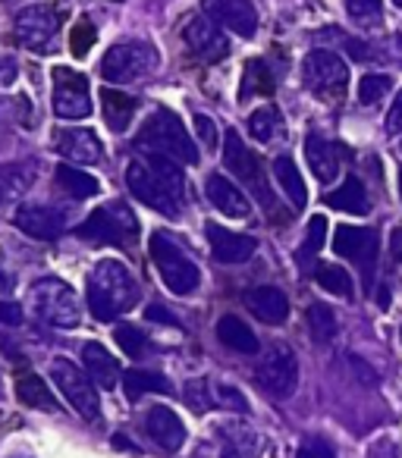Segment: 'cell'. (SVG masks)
<instances>
[{
    "label": "cell",
    "mask_w": 402,
    "mask_h": 458,
    "mask_svg": "<svg viewBox=\"0 0 402 458\" xmlns=\"http://www.w3.org/2000/svg\"><path fill=\"white\" fill-rule=\"evenodd\" d=\"M324 201L330 204L333 210H343V214H355V216H364L371 210L368 191H364L362 179H355V176H346L343 185L333 189Z\"/></svg>",
    "instance_id": "f1b7e54d"
},
{
    "label": "cell",
    "mask_w": 402,
    "mask_h": 458,
    "mask_svg": "<svg viewBox=\"0 0 402 458\" xmlns=\"http://www.w3.org/2000/svg\"><path fill=\"white\" fill-rule=\"evenodd\" d=\"M13 223L20 226V233H26L29 239H38V242H54L70 226L66 210L54 208V204H22L13 214Z\"/></svg>",
    "instance_id": "4fadbf2b"
},
{
    "label": "cell",
    "mask_w": 402,
    "mask_h": 458,
    "mask_svg": "<svg viewBox=\"0 0 402 458\" xmlns=\"http://www.w3.org/2000/svg\"><path fill=\"white\" fill-rule=\"evenodd\" d=\"M399 336H402V330H399Z\"/></svg>",
    "instance_id": "11a10c76"
},
{
    "label": "cell",
    "mask_w": 402,
    "mask_h": 458,
    "mask_svg": "<svg viewBox=\"0 0 402 458\" xmlns=\"http://www.w3.org/2000/svg\"><path fill=\"white\" fill-rule=\"evenodd\" d=\"M274 89V76L270 72H264V64L261 60H252V64H245V82H243V98L258 95V91H270Z\"/></svg>",
    "instance_id": "f35d334b"
},
{
    "label": "cell",
    "mask_w": 402,
    "mask_h": 458,
    "mask_svg": "<svg viewBox=\"0 0 402 458\" xmlns=\"http://www.w3.org/2000/svg\"><path fill=\"white\" fill-rule=\"evenodd\" d=\"M214 395H218L220 402H227L230 408H236V411H249V402H245V395L239 393V389H233V386H218V389H214Z\"/></svg>",
    "instance_id": "7bdbcfd3"
},
{
    "label": "cell",
    "mask_w": 402,
    "mask_h": 458,
    "mask_svg": "<svg viewBox=\"0 0 402 458\" xmlns=\"http://www.w3.org/2000/svg\"><path fill=\"white\" fill-rule=\"evenodd\" d=\"M381 10H383V0H346V13L355 22L381 20Z\"/></svg>",
    "instance_id": "ab89813d"
},
{
    "label": "cell",
    "mask_w": 402,
    "mask_h": 458,
    "mask_svg": "<svg viewBox=\"0 0 402 458\" xmlns=\"http://www.w3.org/2000/svg\"><path fill=\"white\" fill-rule=\"evenodd\" d=\"M51 380L57 383V389L66 395V402H70L79 418H85L89 424L101 420V399H98L95 380H91L89 374H82V370L73 361H66V358H54Z\"/></svg>",
    "instance_id": "8fae6325"
},
{
    "label": "cell",
    "mask_w": 402,
    "mask_h": 458,
    "mask_svg": "<svg viewBox=\"0 0 402 458\" xmlns=\"http://www.w3.org/2000/svg\"><path fill=\"white\" fill-rule=\"evenodd\" d=\"M135 145L148 154H160V157H170L176 164H198V148L192 141L189 129L183 126L173 110L158 107L148 114V120L141 123L139 135H135Z\"/></svg>",
    "instance_id": "3957f363"
},
{
    "label": "cell",
    "mask_w": 402,
    "mask_h": 458,
    "mask_svg": "<svg viewBox=\"0 0 402 458\" xmlns=\"http://www.w3.org/2000/svg\"><path fill=\"white\" fill-rule=\"evenodd\" d=\"M302 79H305V89L321 101H337L349 89V66L339 54L318 47L302 60Z\"/></svg>",
    "instance_id": "30bf717a"
},
{
    "label": "cell",
    "mask_w": 402,
    "mask_h": 458,
    "mask_svg": "<svg viewBox=\"0 0 402 458\" xmlns=\"http://www.w3.org/2000/svg\"><path fill=\"white\" fill-rule=\"evenodd\" d=\"M91 38H95V32H91V26L85 22V32H79V29L73 32V54H76V57H85V54H89Z\"/></svg>",
    "instance_id": "7dc6e473"
},
{
    "label": "cell",
    "mask_w": 402,
    "mask_h": 458,
    "mask_svg": "<svg viewBox=\"0 0 402 458\" xmlns=\"http://www.w3.org/2000/svg\"><path fill=\"white\" fill-rule=\"evenodd\" d=\"M205 13L220 29L239 35V38H255L258 32V10L252 0H201Z\"/></svg>",
    "instance_id": "9a60e30c"
},
{
    "label": "cell",
    "mask_w": 402,
    "mask_h": 458,
    "mask_svg": "<svg viewBox=\"0 0 402 458\" xmlns=\"http://www.w3.org/2000/svg\"><path fill=\"white\" fill-rule=\"evenodd\" d=\"M389 89H393V76H387V72H368V76L358 79V104L362 107H374V104H381L389 95Z\"/></svg>",
    "instance_id": "e575fe53"
},
{
    "label": "cell",
    "mask_w": 402,
    "mask_h": 458,
    "mask_svg": "<svg viewBox=\"0 0 402 458\" xmlns=\"http://www.w3.org/2000/svg\"><path fill=\"white\" fill-rule=\"evenodd\" d=\"M245 305H249V311L255 314L261 324H287L289 318V299L283 289L277 286H255L245 293Z\"/></svg>",
    "instance_id": "7402d4cb"
},
{
    "label": "cell",
    "mask_w": 402,
    "mask_h": 458,
    "mask_svg": "<svg viewBox=\"0 0 402 458\" xmlns=\"http://www.w3.org/2000/svg\"><path fill=\"white\" fill-rule=\"evenodd\" d=\"M35 170L32 160H16V164H0V204L20 201L26 198V191L35 185Z\"/></svg>",
    "instance_id": "d4e9b609"
},
{
    "label": "cell",
    "mask_w": 402,
    "mask_h": 458,
    "mask_svg": "<svg viewBox=\"0 0 402 458\" xmlns=\"http://www.w3.org/2000/svg\"><path fill=\"white\" fill-rule=\"evenodd\" d=\"M13 29L22 47H29V51H45L54 41V35H57L60 16L54 13L51 7H29V10H22V13H16Z\"/></svg>",
    "instance_id": "2e32d148"
},
{
    "label": "cell",
    "mask_w": 402,
    "mask_h": 458,
    "mask_svg": "<svg viewBox=\"0 0 402 458\" xmlns=\"http://www.w3.org/2000/svg\"><path fill=\"white\" fill-rule=\"evenodd\" d=\"M0 324L20 327V324H22V308L16 305V301L4 299V301H0Z\"/></svg>",
    "instance_id": "bcb514c9"
},
{
    "label": "cell",
    "mask_w": 402,
    "mask_h": 458,
    "mask_svg": "<svg viewBox=\"0 0 402 458\" xmlns=\"http://www.w3.org/2000/svg\"><path fill=\"white\" fill-rule=\"evenodd\" d=\"M274 179H277V185L287 191V198H289L293 208H305L308 189H305V182H302L299 166H295V160L289 157V154H280V157L274 160Z\"/></svg>",
    "instance_id": "f546056e"
},
{
    "label": "cell",
    "mask_w": 402,
    "mask_h": 458,
    "mask_svg": "<svg viewBox=\"0 0 402 458\" xmlns=\"http://www.w3.org/2000/svg\"><path fill=\"white\" fill-rule=\"evenodd\" d=\"M76 233L82 239H89V242L133 249L135 239H139V220H135V214L129 210V204L110 201V204H101L98 210H91Z\"/></svg>",
    "instance_id": "277c9868"
},
{
    "label": "cell",
    "mask_w": 402,
    "mask_h": 458,
    "mask_svg": "<svg viewBox=\"0 0 402 458\" xmlns=\"http://www.w3.org/2000/svg\"><path fill=\"white\" fill-rule=\"evenodd\" d=\"M32 308L45 324L60 327V330H76L82 311H79V299L64 280L57 276H45L32 286Z\"/></svg>",
    "instance_id": "ba28073f"
},
{
    "label": "cell",
    "mask_w": 402,
    "mask_h": 458,
    "mask_svg": "<svg viewBox=\"0 0 402 458\" xmlns=\"http://www.w3.org/2000/svg\"><path fill=\"white\" fill-rule=\"evenodd\" d=\"M389 249H393L396 261L402 264V226H399V229H393V236H389Z\"/></svg>",
    "instance_id": "681fc988"
},
{
    "label": "cell",
    "mask_w": 402,
    "mask_h": 458,
    "mask_svg": "<svg viewBox=\"0 0 402 458\" xmlns=\"http://www.w3.org/2000/svg\"><path fill=\"white\" fill-rule=\"evenodd\" d=\"M183 38H185V45H189V51L195 54L198 60H205V64H218V60H224L227 54H230V41H227L224 29L208 13L185 20Z\"/></svg>",
    "instance_id": "5bb4252c"
},
{
    "label": "cell",
    "mask_w": 402,
    "mask_h": 458,
    "mask_svg": "<svg viewBox=\"0 0 402 458\" xmlns=\"http://www.w3.org/2000/svg\"><path fill=\"white\" fill-rule=\"evenodd\" d=\"M114 339H116V345H120V349L126 352L129 358H141V355H145V349H148L145 330H139V327H133V324H120V327H116Z\"/></svg>",
    "instance_id": "8d00e7d4"
},
{
    "label": "cell",
    "mask_w": 402,
    "mask_h": 458,
    "mask_svg": "<svg viewBox=\"0 0 402 458\" xmlns=\"http://www.w3.org/2000/svg\"><path fill=\"white\" fill-rule=\"evenodd\" d=\"M57 154H64L70 164L76 166H89V164H101L104 160V145L91 129H60L57 141H54Z\"/></svg>",
    "instance_id": "d6986e66"
},
{
    "label": "cell",
    "mask_w": 402,
    "mask_h": 458,
    "mask_svg": "<svg viewBox=\"0 0 402 458\" xmlns=\"http://www.w3.org/2000/svg\"><path fill=\"white\" fill-rule=\"evenodd\" d=\"M318 286L330 295H339V299H349V295L355 293V289H352V276L346 274L343 267H337V264H324V267L318 270Z\"/></svg>",
    "instance_id": "d590c367"
},
{
    "label": "cell",
    "mask_w": 402,
    "mask_h": 458,
    "mask_svg": "<svg viewBox=\"0 0 402 458\" xmlns=\"http://www.w3.org/2000/svg\"><path fill=\"white\" fill-rule=\"evenodd\" d=\"M224 166L233 179H243L252 189V195L258 198V204L274 216V208H277L274 191H270L268 179H264V170H261V164H258V157L245 148L243 135H239L236 129H227V135H224Z\"/></svg>",
    "instance_id": "52a82bcc"
},
{
    "label": "cell",
    "mask_w": 402,
    "mask_h": 458,
    "mask_svg": "<svg viewBox=\"0 0 402 458\" xmlns=\"http://www.w3.org/2000/svg\"><path fill=\"white\" fill-rule=\"evenodd\" d=\"M54 114L73 123L91 116V91L82 72L70 66H54Z\"/></svg>",
    "instance_id": "7c38bea8"
},
{
    "label": "cell",
    "mask_w": 402,
    "mask_h": 458,
    "mask_svg": "<svg viewBox=\"0 0 402 458\" xmlns=\"http://www.w3.org/2000/svg\"><path fill=\"white\" fill-rule=\"evenodd\" d=\"M57 182H60V189H64L66 195L76 198V201H79V198L98 195V179L89 176V173H82L79 166H73V164H60L57 166Z\"/></svg>",
    "instance_id": "d6a6232c"
},
{
    "label": "cell",
    "mask_w": 402,
    "mask_h": 458,
    "mask_svg": "<svg viewBox=\"0 0 402 458\" xmlns=\"http://www.w3.org/2000/svg\"><path fill=\"white\" fill-rule=\"evenodd\" d=\"M208 242H211V255L220 264H245L258 251V242L243 233H230L220 223H208Z\"/></svg>",
    "instance_id": "ffe728a7"
},
{
    "label": "cell",
    "mask_w": 402,
    "mask_h": 458,
    "mask_svg": "<svg viewBox=\"0 0 402 458\" xmlns=\"http://www.w3.org/2000/svg\"><path fill=\"white\" fill-rule=\"evenodd\" d=\"M205 195H208V201L227 216H249V210H252V201L245 198V191L239 189L233 179H227L224 173H211V176H208Z\"/></svg>",
    "instance_id": "44dd1931"
},
{
    "label": "cell",
    "mask_w": 402,
    "mask_h": 458,
    "mask_svg": "<svg viewBox=\"0 0 402 458\" xmlns=\"http://www.w3.org/2000/svg\"><path fill=\"white\" fill-rule=\"evenodd\" d=\"M13 293V280H10V274L4 267H0V295Z\"/></svg>",
    "instance_id": "f907efd6"
},
{
    "label": "cell",
    "mask_w": 402,
    "mask_h": 458,
    "mask_svg": "<svg viewBox=\"0 0 402 458\" xmlns=\"http://www.w3.org/2000/svg\"><path fill=\"white\" fill-rule=\"evenodd\" d=\"M305 157L312 173L321 179V182H333L339 176V154L337 148L330 145L327 139H321L318 132H312L305 139Z\"/></svg>",
    "instance_id": "484cf974"
},
{
    "label": "cell",
    "mask_w": 402,
    "mask_h": 458,
    "mask_svg": "<svg viewBox=\"0 0 402 458\" xmlns=\"http://www.w3.org/2000/svg\"><path fill=\"white\" fill-rule=\"evenodd\" d=\"M333 251L339 258H349L352 264L371 270L377 261V233L368 226H337L333 233Z\"/></svg>",
    "instance_id": "e0dca14e"
},
{
    "label": "cell",
    "mask_w": 402,
    "mask_h": 458,
    "mask_svg": "<svg viewBox=\"0 0 402 458\" xmlns=\"http://www.w3.org/2000/svg\"><path fill=\"white\" fill-rule=\"evenodd\" d=\"M368 458H402V455H399V445H396L393 439H389V437H381L377 443H371Z\"/></svg>",
    "instance_id": "f6af8a7d"
},
{
    "label": "cell",
    "mask_w": 402,
    "mask_h": 458,
    "mask_svg": "<svg viewBox=\"0 0 402 458\" xmlns=\"http://www.w3.org/2000/svg\"><path fill=\"white\" fill-rule=\"evenodd\" d=\"M16 399L26 408H38V411H57L60 408L51 386H47L35 370H20V374H16Z\"/></svg>",
    "instance_id": "4316f807"
},
{
    "label": "cell",
    "mask_w": 402,
    "mask_h": 458,
    "mask_svg": "<svg viewBox=\"0 0 402 458\" xmlns=\"http://www.w3.org/2000/svg\"><path fill=\"white\" fill-rule=\"evenodd\" d=\"M101 110H104V120H107V126L114 129V132H126L135 110H139V98L126 95V91H116V89H104Z\"/></svg>",
    "instance_id": "83f0119b"
},
{
    "label": "cell",
    "mask_w": 402,
    "mask_h": 458,
    "mask_svg": "<svg viewBox=\"0 0 402 458\" xmlns=\"http://www.w3.org/2000/svg\"><path fill=\"white\" fill-rule=\"evenodd\" d=\"M255 383L270 395V399H289L299 386V358L283 343H274L258 355Z\"/></svg>",
    "instance_id": "9c48e42d"
},
{
    "label": "cell",
    "mask_w": 402,
    "mask_h": 458,
    "mask_svg": "<svg viewBox=\"0 0 402 458\" xmlns=\"http://www.w3.org/2000/svg\"><path fill=\"white\" fill-rule=\"evenodd\" d=\"M393 4H396V7H402V0H393Z\"/></svg>",
    "instance_id": "816d5d0a"
},
{
    "label": "cell",
    "mask_w": 402,
    "mask_h": 458,
    "mask_svg": "<svg viewBox=\"0 0 402 458\" xmlns=\"http://www.w3.org/2000/svg\"><path fill=\"white\" fill-rule=\"evenodd\" d=\"M145 318H148V320H160V324H179V320L173 318L170 311H164V305H151V308L145 311Z\"/></svg>",
    "instance_id": "c3c4849f"
},
{
    "label": "cell",
    "mask_w": 402,
    "mask_h": 458,
    "mask_svg": "<svg viewBox=\"0 0 402 458\" xmlns=\"http://www.w3.org/2000/svg\"><path fill=\"white\" fill-rule=\"evenodd\" d=\"M214 330H218L220 345L230 349V352H236V355H258V349H261L255 330H252L245 320H239L236 314H224Z\"/></svg>",
    "instance_id": "cb8c5ba5"
},
{
    "label": "cell",
    "mask_w": 402,
    "mask_h": 458,
    "mask_svg": "<svg viewBox=\"0 0 402 458\" xmlns=\"http://www.w3.org/2000/svg\"><path fill=\"white\" fill-rule=\"evenodd\" d=\"M158 70V51L148 41H116L101 60V76L114 85L141 82Z\"/></svg>",
    "instance_id": "8992f818"
},
{
    "label": "cell",
    "mask_w": 402,
    "mask_h": 458,
    "mask_svg": "<svg viewBox=\"0 0 402 458\" xmlns=\"http://www.w3.org/2000/svg\"><path fill=\"white\" fill-rule=\"evenodd\" d=\"M305 320H308V333H312L314 343H330V339L337 336V330H339L333 308H330V305H321V301L308 305Z\"/></svg>",
    "instance_id": "836d02e7"
},
{
    "label": "cell",
    "mask_w": 402,
    "mask_h": 458,
    "mask_svg": "<svg viewBox=\"0 0 402 458\" xmlns=\"http://www.w3.org/2000/svg\"><path fill=\"white\" fill-rule=\"evenodd\" d=\"M151 261H154V267H158L164 286L170 289L173 295L195 293L198 283H201V270H198V264L192 261V258L185 255V251L179 249L167 233H154L151 236Z\"/></svg>",
    "instance_id": "5b68a950"
},
{
    "label": "cell",
    "mask_w": 402,
    "mask_h": 458,
    "mask_svg": "<svg viewBox=\"0 0 402 458\" xmlns=\"http://www.w3.org/2000/svg\"><path fill=\"white\" fill-rule=\"evenodd\" d=\"M195 132L201 139V148L205 151H214L218 148V129H214V120L205 114H195Z\"/></svg>",
    "instance_id": "b9f144b4"
},
{
    "label": "cell",
    "mask_w": 402,
    "mask_h": 458,
    "mask_svg": "<svg viewBox=\"0 0 402 458\" xmlns=\"http://www.w3.org/2000/svg\"><path fill=\"white\" fill-rule=\"evenodd\" d=\"M185 402H189L195 411H205V408H211V389H208L205 380H189L185 383Z\"/></svg>",
    "instance_id": "60d3db41"
},
{
    "label": "cell",
    "mask_w": 402,
    "mask_h": 458,
    "mask_svg": "<svg viewBox=\"0 0 402 458\" xmlns=\"http://www.w3.org/2000/svg\"><path fill=\"white\" fill-rule=\"evenodd\" d=\"M141 427L145 433L167 452H176L185 445V424L183 418H176V411H170L167 405H151L141 414Z\"/></svg>",
    "instance_id": "ac0fdd59"
},
{
    "label": "cell",
    "mask_w": 402,
    "mask_h": 458,
    "mask_svg": "<svg viewBox=\"0 0 402 458\" xmlns=\"http://www.w3.org/2000/svg\"><path fill=\"white\" fill-rule=\"evenodd\" d=\"M399 191H402V176H399Z\"/></svg>",
    "instance_id": "db71d44e"
},
{
    "label": "cell",
    "mask_w": 402,
    "mask_h": 458,
    "mask_svg": "<svg viewBox=\"0 0 402 458\" xmlns=\"http://www.w3.org/2000/svg\"><path fill=\"white\" fill-rule=\"evenodd\" d=\"M123 386H126L129 402H135L141 393H173V383L164 374H158V370H126Z\"/></svg>",
    "instance_id": "1f68e13d"
},
{
    "label": "cell",
    "mask_w": 402,
    "mask_h": 458,
    "mask_svg": "<svg viewBox=\"0 0 402 458\" xmlns=\"http://www.w3.org/2000/svg\"><path fill=\"white\" fill-rule=\"evenodd\" d=\"M324 239H327V216H312L308 220V233H305V245L299 249V261H312L321 249H324Z\"/></svg>",
    "instance_id": "74e56055"
},
{
    "label": "cell",
    "mask_w": 402,
    "mask_h": 458,
    "mask_svg": "<svg viewBox=\"0 0 402 458\" xmlns=\"http://www.w3.org/2000/svg\"><path fill=\"white\" fill-rule=\"evenodd\" d=\"M179 166L183 164H176V160L145 151V157H135L126 166V185L141 204L173 220L183 210L179 204L185 198V182Z\"/></svg>",
    "instance_id": "6da1fadb"
},
{
    "label": "cell",
    "mask_w": 402,
    "mask_h": 458,
    "mask_svg": "<svg viewBox=\"0 0 402 458\" xmlns=\"http://www.w3.org/2000/svg\"><path fill=\"white\" fill-rule=\"evenodd\" d=\"M249 132L255 141L270 145L274 139H283V135H287V123H283V116L277 107H258L255 114L249 116Z\"/></svg>",
    "instance_id": "4dcf8cb0"
},
{
    "label": "cell",
    "mask_w": 402,
    "mask_h": 458,
    "mask_svg": "<svg viewBox=\"0 0 402 458\" xmlns=\"http://www.w3.org/2000/svg\"><path fill=\"white\" fill-rule=\"evenodd\" d=\"M13 458H32V455H13Z\"/></svg>",
    "instance_id": "f5cc1de1"
},
{
    "label": "cell",
    "mask_w": 402,
    "mask_h": 458,
    "mask_svg": "<svg viewBox=\"0 0 402 458\" xmlns=\"http://www.w3.org/2000/svg\"><path fill=\"white\" fill-rule=\"evenodd\" d=\"M387 135H389V139L402 135V91L396 95V101L389 104V114H387Z\"/></svg>",
    "instance_id": "ee69618b"
},
{
    "label": "cell",
    "mask_w": 402,
    "mask_h": 458,
    "mask_svg": "<svg viewBox=\"0 0 402 458\" xmlns=\"http://www.w3.org/2000/svg\"><path fill=\"white\" fill-rule=\"evenodd\" d=\"M141 299L135 274L120 261H98L89 274V311L95 320H116Z\"/></svg>",
    "instance_id": "7a4b0ae2"
},
{
    "label": "cell",
    "mask_w": 402,
    "mask_h": 458,
    "mask_svg": "<svg viewBox=\"0 0 402 458\" xmlns=\"http://www.w3.org/2000/svg\"><path fill=\"white\" fill-rule=\"evenodd\" d=\"M82 364H85V374H89L91 380H95V386H101V389H114L116 383L123 380L120 364H116V358L110 355L101 343L82 345Z\"/></svg>",
    "instance_id": "603a6c76"
}]
</instances>
